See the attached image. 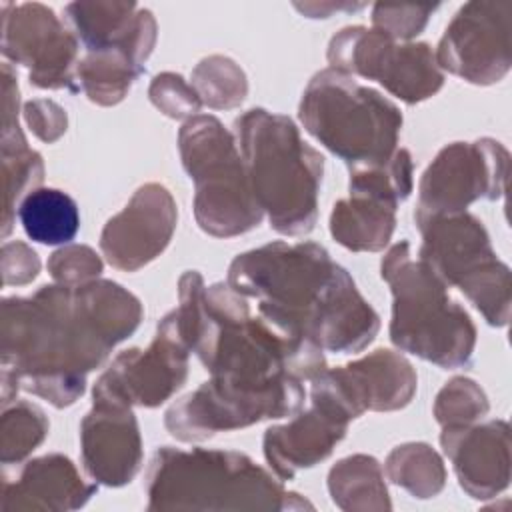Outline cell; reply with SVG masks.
I'll return each mask as SVG.
<instances>
[{"label": "cell", "instance_id": "6da1fadb", "mask_svg": "<svg viewBox=\"0 0 512 512\" xmlns=\"http://www.w3.org/2000/svg\"><path fill=\"white\" fill-rule=\"evenodd\" d=\"M174 310L190 350L210 372L164 414L166 430L180 442L294 416L304 406L302 384L328 368L320 346L254 316L228 284L204 286L196 270L180 276Z\"/></svg>", "mask_w": 512, "mask_h": 512}, {"label": "cell", "instance_id": "7a4b0ae2", "mask_svg": "<svg viewBox=\"0 0 512 512\" xmlns=\"http://www.w3.org/2000/svg\"><path fill=\"white\" fill-rule=\"evenodd\" d=\"M142 304L124 286L96 278L50 284L2 300V406L18 390L56 408L72 406L116 344L140 326Z\"/></svg>", "mask_w": 512, "mask_h": 512}, {"label": "cell", "instance_id": "3957f363", "mask_svg": "<svg viewBox=\"0 0 512 512\" xmlns=\"http://www.w3.org/2000/svg\"><path fill=\"white\" fill-rule=\"evenodd\" d=\"M274 326L322 350H364L380 330V316L356 288L350 272L314 242H270L238 254L228 282Z\"/></svg>", "mask_w": 512, "mask_h": 512}, {"label": "cell", "instance_id": "277c9868", "mask_svg": "<svg viewBox=\"0 0 512 512\" xmlns=\"http://www.w3.org/2000/svg\"><path fill=\"white\" fill-rule=\"evenodd\" d=\"M148 510H312L314 504L236 450L162 446L146 470Z\"/></svg>", "mask_w": 512, "mask_h": 512}, {"label": "cell", "instance_id": "5b68a950", "mask_svg": "<svg viewBox=\"0 0 512 512\" xmlns=\"http://www.w3.org/2000/svg\"><path fill=\"white\" fill-rule=\"evenodd\" d=\"M236 142L256 202L284 236H306L318 222L324 156L310 146L294 120L252 108L234 120Z\"/></svg>", "mask_w": 512, "mask_h": 512}, {"label": "cell", "instance_id": "8992f818", "mask_svg": "<svg viewBox=\"0 0 512 512\" xmlns=\"http://www.w3.org/2000/svg\"><path fill=\"white\" fill-rule=\"evenodd\" d=\"M380 276L392 292L390 340L440 368H462L476 348L470 314L448 296V286L418 258L406 240L396 242L380 262Z\"/></svg>", "mask_w": 512, "mask_h": 512}, {"label": "cell", "instance_id": "52a82bcc", "mask_svg": "<svg viewBox=\"0 0 512 512\" xmlns=\"http://www.w3.org/2000/svg\"><path fill=\"white\" fill-rule=\"evenodd\" d=\"M298 118L308 134L350 172L384 166L398 152L402 112L378 90L334 68L316 72L302 92Z\"/></svg>", "mask_w": 512, "mask_h": 512}, {"label": "cell", "instance_id": "ba28073f", "mask_svg": "<svg viewBox=\"0 0 512 512\" xmlns=\"http://www.w3.org/2000/svg\"><path fill=\"white\" fill-rule=\"evenodd\" d=\"M182 166L194 182V216L216 238L254 230L264 212L252 192L236 136L212 114L184 120L178 132Z\"/></svg>", "mask_w": 512, "mask_h": 512}, {"label": "cell", "instance_id": "9c48e42d", "mask_svg": "<svg viewBox=\"0 0 512 512\" xmlns=\"http://www.w3.org/2000/svg\"><path fill=\"white\" fill-rule=\"evenodd\" d=\"M422 234L420 260L458 288L490 326L510 320V268L496 256L490 236L474 214L414 216Z\"/></svg>", "mask_w": 512, "mask_h": 512}, {"label": "cell", "instance_id": "30bf717a", "mask_svg": "<svg viewBox=\"0 0 512 512\" xmlns=\"http://www.w3.org/2000/svg\"><path fill=\"white\" fill-rule=\"evenodd\" d=\"M328 64L382 84L406 104L428 100L444 86V72L426 42H396L376 28L346 26L328 44Z\"/></svg>", "mask_w": 512, "mask_h": 512}, {"label": "cell", "instance_id": "8fae6325", "mask_svg": "<svg viewBox=\"0 0 512 512\" xmlns=\"http://www.w3.org/2000/svg\"><path fill=\"white\" fill-rule=\"evenodd\" d=\"M190 352L176 310H172L158 322L156 336L146 350L128 348L112 360L96 380L92 400L130 408L160 406L184 386Z\"/></svg>", "mask_w": 512, "mask_h": 512}, {"label": "cell", "instance_id": "7c38bea8", "mask_svg": "<svg viewBox=\"0 0 512 512\" xmlns=\"http://www.w3.org/2000/svg\"><path fill=\"white\" fill-rule=\"evenodd\" d=\"M348 190V198L334 202L332 238L352 252L384 250L396 228V208L412 192L410 152L398 148L384 166L350 172Z\"/></svg>", "mask_w": 512, "mask_h": 512}, {"label": "cell", "instance_id": "4fadbf2b", "mask_svg": "<svg viewBox=\"0 0 512 512\" xmlns=\"http://www.w3.org/2000/svg\"><path fill=\"white\" fill-rule=\"evenodd\" d=\"M508 162V150L492 138L444 146L418 182L414 216L456 214L476 200H500Z\"/></svg>", "mask_w": 512, "mask_h": 512}, {"label": "cell", "instance_id": "5bb4252c", "mask_svg": "<svg viewBox=\"0 0 512 512\" xmlns=\"http://www.w3.org/2000/svg\"><path fill=\"white\" fill-rule=\"evenodd\" d=\"M2 54L28 68L36 88L78 92V38L40 2L2 4Z\"/></svg>", "mask_w": 512, "mask_h": 512}, {"label": "cell", "instance_id": "9a60e30c", "mask_svg": "<svg viewBox=\"0 0 512 512\" xmlns=\"http://www.w3.org/2000/svg\"><path fill=\"white\" fill-rule=\"evenodd\" d=\"M512 2H466L446 26L436 62L440 70L478 86L500 82L512 64Z\"/></svg>", "mask_w": 512, "mask_h": 512}, {"label": "cell", "instance_id": "2e32d148", "mask_svg": "<svg viewBox=\"0 0 512 512\" xmlns=\"http://www.w3.org/2000/svg\"><path fill=\"white\" fill-rule=\"evenodd\" d=\"M416 372L400 354L378 348L340 368H324L310 380V390L332 400L350 420L364 412H392L416 394Z\"/></svg>", "mask_w": 512, "mask_h": 512}, {"label": "cell", "instance_id": "e0dca14e", "mask_svg": "<svg viewBox=\"0 0 512 512\" xmlns=\"http://www.w3.org/2000/svg\"><path fill=\"white\" fill-rule=\"evenodd\" d=\"M176 222L178 210L170 190L158 182H148L104 224L100 250L110 266L136 272L168 248Z\"/></svg>", "mask_w": 512, "mask_h": 512}, {"label": "cell", "instance_id": "ac0fdd59", "mask_svg": "<svg viewBox=\"0 0 512 512\" xmlns=\"http://www.w3.org/2000/svg\"><path fill=\"white\" fill-rule=\"evenodd\" d=\"M82 466L104 486H124L142 468V438L130 406L92 400L80 424Z\"/></svg>", "mask_w": 512, "mask_h": 512}, {"label": "cell", "instance_id": "d6986e66", "mask_svg": "<svg viewBox=\"0 0 512 512\" xmlns=\"http://www.w3.org/2000/svg\"><path fill=\"white\" fill-rule=\"evenodd\" d=\"M460 488L474 500H488L510 484V426L504 420H486L444 426L440 434Z\"/></svg>", "mask_w": 512, "mask_h": 512}, {"label": "cell", "instance_id": "ffe728a7", "mask_svg": "<svg viewBox=\"0 0 512 512\" xmlns=\"http://www.w3.org/2000/svg\"><path fill=\"white\" fill-rule=\"evenodd\" d=\"M350 418L326 396L310 390V408L280 426L266 430L262 446L272 472L284 482L298 470L328 458L346 436Z\"/></svg>", "mask_w": 512, "mask_h": 512}, {"label": "cell", "instance_id": "44dd1931", "mask_svg": "<svg viewBox=\"0 0 512 512\" xmlns=\"http://www.w3.org/2000/svg\"><path fill=\"white\" fill-rule=\"evenodd\" d=\"M64 18L86 52L120 48L140 64H146L158 38L154 14L134 2H70Z\"/></svg>", "mask_w": 512, "mask_h": 512}, {"label": "cell", "instance_id": "7402d4cb", "mask_svg": "<svg viewBox=\"0 0 512 512\" xmlns=\"http://www.w3.org/2000/svg\"><path fill=\"white\" fill-rule=\"evenodd\" d=\"M96 492L98 484L86 482L70 458L46 454L30 460L18 480L4 482L0 508L66 512L82 508Z\"/></svg>", "mask_w": 512, "mask_h": 512}, {"label": "cell", "instance_id": "603a6c76", "mask_svg": "<svg viewBox=\"0 0 512 512\" xmlns=\"http://www.w3.org/2000/svg\"><path fill=\"white\" fill-rule=\"evenodd\" d=\"M18 82L10 64H2V176H4V210L2 236L12 230L16 202H22L44 180L42 156L32 150L18 124Z\"/></svg>", "mask_w": 512, "mask_h": 512}, {"label": "cell", "instance_id": "cb8c5ba5", "mask_svg": "<svg viewBox=\"0 0 512 512\" xmlns=\"http://www.w3.org/2000/svg\"><path fill=\"white\" fill-rule=\"evenodd\" d=\"M328 492L332 502L346 512L392 508L382 466L368 454H354L338 460L328 472Z\"/></svg>", "mask_w": 512, "mask_h": 512}, {"label": "cell", "instance_id": "d4e9b609", "mask_svg": "<svg viewBox=\"0 0 512 512\" xmlns=\"http://www.w3.org/2000/svg\"><path fill=\"white\" fill-rule=\"evenodd\" d=\"M142 72L144 64L126 50H90L76 66V88L94 104L114 106L128 96Z\"/></svg>", "mask_w": 512, "mask_h": 512}, {"label": "cell", "instance_id": "484cf974", "mask_svg": "<svg viewBox=\"0 0 512 512\" xmlns=\"http://www.w3.org/2000/svg\"><path fill=\"white\" fill-rule=\"evenodd\" d=\"M18 218L34 242L68 244L80 228L76 202L58 188H36L18 204Z\"/></svg>", "mask_w": 512, "mask_h": 512}, {"label": "cell", "instance_id": "4316f807", "mask_svg": "<svg viewBox=\"0 0 512 512\" xmlns=\"http://www.w3.org/2000/svg\"><path fill=\"white\" fill-rule=\"evenodd\" d=\"M384 472L392 484L420 500L438 496L446 484L444 460L426 442L396 446L384 462Z\"/></svg>", "mask_w": 512, "mask_h": 512}, {"label": "cell", "instance_id": "83f0119b", "mask_svg": "<svg viewBox=\"0 0 512 512\" xmlns=\"http://www.w3.org/2000/svg\"><path fill=\"white\" fill-rule=\"evenodd\" d=\"M192 88L200 102L214 110H230L244 102L248 80L244 70L228 56H206L192 70Z\"/></svg>", "mask_w": 512, "mask_h": 512}, {"label": "cell", "instance_id": "f1b7e54d", "mask_svg": "<svg viewBox=\"0 0 512 512\" xmlns=\"http://www.w3.org/2000/svg\"><path fill=\"white\" fill-rule=\"evenodd\" d=\"M50 430L42 408L28 400H14L4 406L0 422V458L2 464L22 462L40 446Z\"/></svg>", "mask_w": 512, "mask_h": 512}, {"label": "cell", "instance_id": "f546056e", "mask_svg": "<svg viewBox=\"0 0 512 512\" xmlns=\"http://www.w3.org/2000/svg\"><path fill=\"white\" fill-rule=\"evenodd\" d=\"M490 404L484 390L466 376H454L442 386L434 400V418L444 426L472 424L486 416Z\"/></svg>", "mask_w": 512, "mask_h": 512}, {"label": "cell", "instance_id": "4dcf8cb0", "mask_svg": "<svg viewBox=\"0 0 512 512\" xmlns=\"http://www.w3.org/2000/svg\"><path fill=\"white\" fill-rule=\"evenodd\" d=\"M150 102L168 118H192L200 112L202 102L192 88L180 74L174 72H162L156 74L148 88Z\"/></svg>", "mask_w": 512, "mask_h": 512}, {"label": "cell", "instance_id": "1f68e13d", "mask_svg": "<svg viewBox=\"0 0 512 512\" xmlns=\"http://www.w3.org/2000/svg\"><path fill=\"white\" fill-rule=\"evenodd\" d=\"M440 4L432 6H408V4H374L372 6V24L376 30L386 34L392 40L410 42L418 36L430 16L438 10Z\"/></svg>", "mask_w": 512, "mask_h": 512}, {"label": "cell", "instance_id": "d6a6232c", "mask_svg": "<svg viewBox=\"0 0 512 512\" xmlns=\"http://www.w3.org/2000/svg\"><path fill=\"white\" fill-rule=\"evenodd\" d=\"M48 272L58 284L78 286L100 276L102 258L90 246L66 244L50 256Z\"/></svg>", "mask_w": 512, "mask_h": 512}, {"label": "cell", "instance_id": "836d02e7", "mask_svg": "<svg viewBox=\"0 0 512 512\" xmlns=\"http://www.w3.org/2000/svg\"><path fill=\"white\" fill-rule=\"evenodd\" d=\"M22 114L28 128L34 132V136L46 144L56 142L66 132V126H68L66 110L54 100H46V98L30 100L24 104Z\"/></svg>", "mask_w": 512, "mask_h": 512}, {"label": "cell", "instance_id": "e575fe53", "mask_svg": "<svg viewBox=\"0 0 512 512\" xmlns=\"http://www.w3.org/2000/svg\"><path fill=\"white\" fill-rule=\"evenodd\" d=\"M38 254L24 242L14 240L2 246V278L6 286H24L40 272Z\"/></svg>", "mask_w": 512, "mask_h": 512}, {"label": "cell", "instance_id": "d590c367", "mask_svg": "<svg viewBox=\"0 0 512 512\" xmlns=\"http://www.w3.org/2000/svg\"><path fill=\"white\" fill-rule=\"evenodd\" d=\"M296 10H300L302 14H306L308 18H328L334 10L340 12V10H360L364 8V4H334V2H312V4H294Z\"/></svg>", "mask_w": 512, "mask_h": 512}]
</instances>
